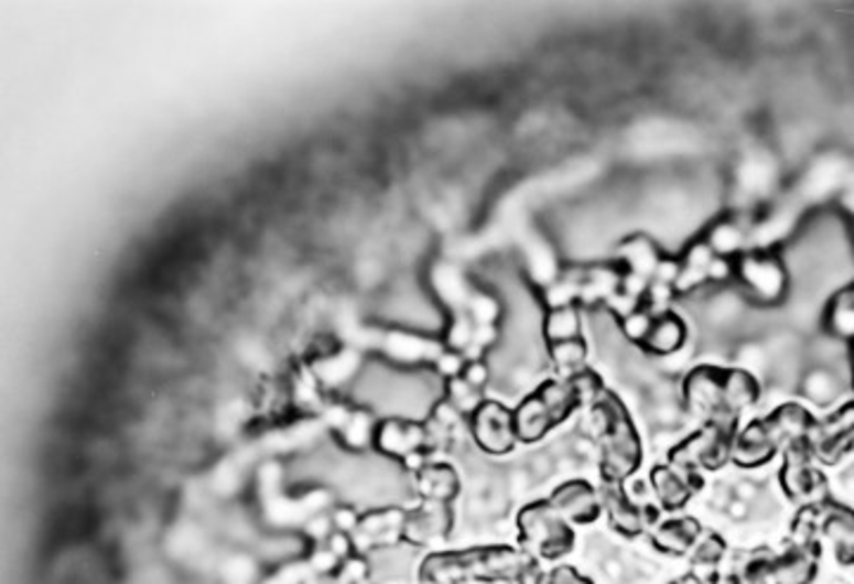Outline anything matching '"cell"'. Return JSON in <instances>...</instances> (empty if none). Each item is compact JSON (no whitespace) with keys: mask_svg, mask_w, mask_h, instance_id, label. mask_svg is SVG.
Segmentation results:
<instances>
[{"mask_svg":"<svg viewBox=\"0 0 854 584\" xmlns=\"http://www.w3.org/2000/svg\"><path fill=\"white\" fill-rule=\"evenodd\" d=\"M446 380L437 371L407 368L392 361H370L354 378V399L380 419L423 421L437 409Z\"/></svg>","mask_w":854,"mask_h":584,"instance_id":"1","label":"cell"},{"mask_svg":"<svg viewBox=\"0 0 854 584\" xmlns=\"http://www.w3.org/2000/svg\"><path fill=\"white\" fill-rule=\"evenodd\" d=\"M423 584L510 582L541 584L537 556L512 547H473L463 551H434L418 565Z\"/></svg>","mask_w":854,"mask_h":584,"instance_id":"2","label":"cell"},{"mask_svg":"<svg viewBox=\"0 0 854 584\" xmlns=\"http://www.w3.org/2000/svg\"><path fill=\"white\" fill-rule=\"evenodd\" d=\"M603 392L601 378L584 368V371L565 376L558 380H547L527 394L518 409L512 411L516 419V435L520 442H539L549 435L553 428L570 419L584 402H596Z\"/></svg>","mask_w":854,"mask_h":584,"instance_id":"3","label":"cell"},{"mask_svg":"<svg viewBox=\"0 0 854 584\" xmlns=\"http://www.w3.org/2000/svg\"><path fill=\"white\" fill-rule=\"evenodd\" d=\"M683 404L707 421H738L743 409L759 399V382L743 368L698 366L683 380Z\"/></svg>","mask_w":854,"mask_h":584,"instance_id":"4","label":"cell"},{"mask_svg":"<svg viewBox=\"0 0 854 584\" xmlns=\"http://www.w3.org/2000/svg\"><path fill=\"white\" fill-rule=\"evenodd\" d=\"M601 421V475L605 483L619 485L641 466V437L629 419L627 407L613 392H601L592 407Z\"/></svg>","mask_w":854,"mask_h":584,"instance_id":"5","label":"cell"},{"mask_svg":"<svg viewBox=\"0 0 854 584\" xmlns=\"http://www.w3.org/2000/svg\"><path fill=\"white\" fill-rule=\"evenodd\" d=\"M814 423L817 421L810 417V411L800 404H783L771 411L767 419L753 421L741 435H736L732 461L738 468L765 466L783 444L810 435Z\"/></svg>","mask_w":854,"mask_h":584,"instance_id":"6","label":"cell"},{"mask_svg":"<svg viewBox=\"0 0 854 584\" xmlns=\"http://www.w3.org/2000/svg\"><path fill=\"white\" fill-rule=\"evenodd\" d=\"M736 425L738 421H707L670 452V466L691 480H701V471H720L732 458Z\"/></svg>","mask_w":854,"mask_h":584,"instance_id":"7","label":"cell"},{"mask_svg":"<svg viewBox=\"0 0 854 584\" xmlns=\"http://www.w3.org/2000/svg\"><path fill=\"white\" fill-rule=\"evenodd\" d=\"M518 532L522 549L547 561L563 559L574 544L570 522L555 511L549 499L525 506L518 513Z\"/></svg>","mask_w":854,"mask_h":584,"instance_id":"8","label":"cell"},{"mask_svg":"<svg viewBox=\"0 0 854 584\" xmlns=\"http://www.w3.org/2000/svg\"><path fill=\"white\" fill-rule=\"evenodd\" d=\"M734 275L745 300H753L763 306L781 304L790 290V271L786 261L774 252L743 255L736 261Z\"/></svg>","mask_w":854,"mask_h":584,"instance_id":"9","label":"cell"},{"mask_svg":"<svg viewBox=\"0 0 854 584\" xmlns=\"http://www.w3.org/2000/svg\"><path fill=\"white\" fill-rule=\"evenodd\" d=\"M781 487L786 495L807 504L814 506L826 501V478L814 468V454L810 447V440L802 437L790 442L786 447V458H783V468H781Z\"/></svg>","mask_w":854,"mask_h":584,"instance_id":"10","label":"cell"},{"mask_svg":"<svg viewBox=\"0 0 854 584\" xmlns=\"http://www.w3.org/2000/svg\"><path fill=\"white\" fill-rule=\"evenodd\" d=\"M798 528H807V532L814 534V530H824V534L831 540L837 561L843 565H854V511L845 509V506L821 501L814 506H807L796 520Z\"/></svg>","mask_w":854,"mask_h":584,"instance_id":"11","label":"cell"},{"mask_svg":"<svg viewBox=\"0 0 854 584\" xmlns=\"http://www.w3.org/2000/svg\"><path fill=\"white\" fill-rule=\"evenodd\" d=\"M471 430L477 447L491 456L512 452L518 442L512 411L501 402H496V399H485L479 404V409L471 417Z\"/></svg>","mask_w":854,"mask_h":584,"instance_id":"12","label":"cell"},{"mask_svg":"<svg viewBox=\"0 0 854 584\" xmlns=\"http://www.w3.org/2000/svg\"><path fill=\"white\" fill-rule=\"evenodd\" d=\"M372 442H376L378 454L394 461H409L411 456L423 454L425 444L430 442V433L421 421L378 419L376 440Z\"/></svg>","mask_w":854,"mask_h":584,"instance_id":"13","label":"cell"},{"mask_svg":"<svg viewBox=\"0 0 854 584\" xmlns=\"http://www.w3.org/2000/svg\"><path fill=\"white\" fill-rule=\"evenodd\" d=\"M810 440L812 454L824 461V464H835L837 458L847 454L854 447V402L837 409L826 421L814 423Z\"/></svg>","mask_w":854,"mask_h":584,"instance_id":"14","label":"cell"},{"mask_svg":"<svg viewBox=\"0 0 854 584\" xmlns=\"http://www.w3.org/2000/svg\"><path fill=\"white\" fill-rule=\"evenodd\" d=\"M446 345L434 337H425L409 331H392L387 333L385 340V359L397 366H418V364H437Z\"/></svg>","mask_w":854,"mask_h":584,"instance_id":"15","label":"cell"},{"mask_svg":"<svg viewBox=\"0 0 854 584\" xmlns=\"http://www.w3.org/2000/svg\"><path fill=\"white\" fill-rule=\"evenodd\" d=\"M454 516L446 504L440 501H423L418 509L407 513L403 522V542L411 547H423L434 540H440L452 530Z\"/></svg>","mask_w":854,"mask_h":584,"instance_id":"16","label":"cell"},{"mask_svg":"<svg viewBox=\"0 0 854 584\" xmlns=\"http://www.w3.org/2000/svg\"><path fill=\"white\" fill-rule=\"evenodd\" d=\"M549 501L567 522H577V526H588V522H594L603 509L596 489L586 480H570L561 485L553 491Z\"/></svg>","mask_w":854,"mask_h":584,"instance_id":"17","label":"cell"},{"mask_svg":"<svg viewBox=\"0 0 854 584\" xmlns=\"http://www.w3.org/2000/svg\"><path fill=\"white\" fill-rule=\"evenodd\" d=\"M601 504L605 513H608L610 526L619 534H627V537L641 534L648 528V520L653 518V509H639V506H634L627 499L625 489H619L617 485H610V483H605L601 491Z\"/></svg>","mask_w":854,"mask_h":584,"instance_id":"18","label":"cell"},{"mask_svg":"<svg viewBox=\"0 0 854 584\" xmlns=\"http://www.w3.org/2000/svg\"><path fill=\"white\" fill-rule=\"evenodd\" d=\"M819 544H796L774 556L771 584H810L817 577Z\"/></svg>","mask_w":854,"mask_h":584,"instance_id":"19","label":"cell"},{"mask_svg":"<svg viewBox=\"0 0 854 584\" xmlns=\"http://www.w3.org/2000/svg\"><path fill=\"white\" fill-rule=\"evenodd\" d=\"M850 179V169L843 158H821L810 172L804 174L800 195L804 199H824L837 191L845 188V183Z\"/></svg>","mask_w":854,"mask_h":584,"instance_id":"20","label":"cell"},{"mask_svg":"<svg viewBox=\"0 0 854 584\" xmlns=\"http://www.w3.org/2000/svg\"><path fill=\"white\" fill-rule=\"evenodd\" d=\"M641 345L650 357H672L687 345V324H683L681 316L672 312L658 314Z\"/></svg>","mask_w":854,"mask_h":584,"instance_id":"21","label":"cell"},{"mask_svg":"<svg viewBox=\"0 0 854 584\" xmlns=\"http://www.w3.org/2000/svg\"><path fill=\"white\" fill-rule=\"evenodd\" d=\"M650 485H653L667 511H679L689 504L691 495L703 485V480H691L672 466H656L653 473H650Z\"/></svg>","mask_w":854,"mask_h":584,"instance_id":"22","label":"cell"},{"mask_svg":"<svg viewBox=\"0 0 854 584\" xmlns=\"http://www.w3.org/2000/svg\"><path fill=\"white\" fill-rule=\"evenodd\" d=\"M413 489L423 501L446 504L458 495V475L448 464H425L413 475Z\"/></svg>","mask_w":854,"mask_h":584,"instance_id":"23","label":"cell"},{"mask_svg":"<svg viewBox=\"0 0 854 584\" xmlns=\"http://www.w3.org/2000/svg\"><path fill=\"white\" fill-rule=\"evenodd\" d=\"M701 522H698L695 518H674V520H667V522H660V526L653 530V534H650V540H653L656 549L664 551V553H674V556H681V553H687L689 549H693L698 544V540H701Z\"/></svg>","mask_w":854,"mask_h":584,"instance_id":"24","label":"cell"},{"mask_svg":"<svg viewBox=\"0 0 854 584\" xmlns=\"http://www.w3.org/2000/svg\"><path fill=\"white\" fill-rule=\"evenodd\" d=\"M617 257L625 264L627 273L639 275V279H646V281L656 279L658 267L662 261L658 245L646 236H634V238L625 240L623 245H619Z\"/></svg>","mask_w":854,"mask_h":584,"instance_id":"25","label":"cell"},{"mask_svg":"<svg viewBox=\"0 0 854 584\" xmlns=\"http://www.w3.org/2000/svg\"><path fill=\"white\" fill-rule=\"evenodd\" d=\"M745 295L732 288H720L705 302V321L714 328H732L745 316Z\"/></svg>","mask_w":854,"mask_h":584,"instance_id":"26","label":"cell"},{"mask_svg":"<svg viewBox=\"0 0 854 584\" xmlns=\"http://www.w3.org/2000/svg\"><path fill=\"white\" fill-rule=\"evenodd\" d=\"M750 226H743L736 219H722L705 234V245L714 252V257L728 259L748 248Z\"/></svg>","mask_w":854,"mask_h":584,"instance_id":"27","label":"cell"},{"mask_svg":"<svg viewBox=\"0 0 854 584\" xmlns=\"http://www.w3.org/2000/svg\"><path fill=\"white\" fill-rule=\"evenodd\" d=\"M774 179H776V169H774V162L763 155V152H755V155H748L741 166H738V191L745 193V195H765L767 191H771L774 186Z\"/></svg>","mask_w":854,"mask_h":584,"instance_id":"28","label":"cell"},{"mask_svg":"<svg viewBox=\"0 0 854 584\" xmlns=\"http://www.w3.org/2000/svg\"><path fill=\"white\" fill-rule=\"evenodd\" d=\"M541 335L547 337V343H565L582 337V316L577 306H561V310H551L543 316Z\"/></svg>","mask_w":854,"mask_h":584,"instance_id":"29","label":"cell"},{"mask_svg":"<svg viewBox=\"0 0 854 584\" xmlns=\"http://www.w3.org/2000/svg\"><path fill=\"white\" fill-rule=\"evenodd\" d=\"M802 392L817 404H831L843 392V376L817 366L802 378Z\"/></svg>","mask_w":854,"mask_h":584,"instance_id":"30","label":"cell"},{"mask_svg":"<svg viewBox=\"0 0 854 584\" xmlns=\"http://www.w3.org/2000/svg\"><path fill=\"white\" fill-rule=\"evenodd\" d=\"M547 352L551 364L558 368V374H563V378L584 371L588 345L582 340V337H574V340H565V343H553L549 345Z\"/></svg>","mask_w":854,"mask_h":584,"instance_id":"31","label":"cell"},{"mask_svg":"<svg viewBox=\"0 0 854 584\" xmlns=\"http://www.w3.org/2000/svg\"><path fill=\"white\" fill-rule=\"evenodd\" d=\"M444 402L456 409L461 417H473V413L479 409V404L485 402L483 394H479L477 388H473L468 380L463 376L446 380V390H444Z\"/></svg>","mask_w":854,"mask_h":584,"instance_id":"32","label":"cell"},{"mask_svg":"<svg viewBox=\"0 0 854 584\" xmlns=\"http://www.w3.org/2000/svg\"><path fill=\"white\" fill-rule=\"evenodd\" d=\"M653 318L656 316H650V312L636 310V312H631V314H627L623 318V324H619V331H623V337H627V340L644 343L650 326H653Z\"/></svg>","mask_w":854,"mask_h":584,"instance_id":"33","label":"cell"},{"mask_svg":"<svg viewBox=\"0 0 854 584\" xmlns=\"http://www.w3.org/2000/svg\"><path fill=\"white\" fill-rule=\"evenodd\" d=\"M724 553V542L722 537H717L714 532L705 534L703 540H698L695 544V565H714Z\"/></svg>","mask_w":854,"mask_h":584,"instance_id":"34","label":"cell"},{"mask_svg":"<svg viewBox=\"0 0 854 584\" xmlns=\"http://www.w3.org/2000/svg\"><path fill=\"white\" fill-rule=\"evenodd\" d=\"M465 364H468V361L463 359L461 352L446 347V349L442 352V357L437 359V364H434V371H437L444 380H452V378L463 376Z\"/></svg>","mask_w":854,"mask_h":584,"instance_id":"35","label":"cell"},{"mask_svg":"<svg viewBox=\"0 0 854 584\" xmlns=\"http://www.w3.org/2000/svg\"><path fill=\"white\" fill-rule=\"evenodd\" d=\"M463 378H465V380H468V382H471V386H473V388H477V390H483V388L487 386V382H489V378H491V368H489V364H487V361H479V359H471L468 364H465V371H463Z\"/></svg>","mask_w":854,"mask_h":584,"instance_id":"36","label":"cell"},{"mask_svg":"<svg viewBox=\"0 0 854 584\" xmlns=\"http://www.w3.org/2000/svg\"><path fill=\"white\" fill-rule=\"evenodd\" d=\"M547 584H594V582L582 577L577 571H574V567L561 565V567H555V571L549 575Z\"/></svg>","mask_w":854,"mask_h":584,"instance_id":"37","label":"cell"},{"mask_svg":"<svg viewBox=\"0 0 854 584\" xmlns=\"http://www.w3.org/2000/svg\"><path fill=\"white\" fill-rule=\"evenodd\" d=\"M672 584H703V580L698 577V575H683V577H679V580L672 582Z\"/></svg>","mask_w":854,"mask_h":584,"instance_id":"38","label":"cell"},{"mask_svg":"<svg viewBox=\"0 0 854 584\" xmlns=\"http://www.w3.org/2000/svg\"><path fill=\"white\" fill-rule=\"evenodd\" d=\"M843 292H845V295H847V300H850V302L854 304V285H850V288H845Z\"/></svg>","mask_w":854,"mask_h":584,"instance_id":"39","label":"cell"},{"mask_svg":"<svg viewBox=\"0 0 854 584\" xmlns=\"http://www.w3.org/2000/svg\"><path fill=\"white\" fill-rule=\"evenodd\" d=\"M850 357H852V376H854V343L850 347Z\"/></svg>","mask_w":854,"mask_h":584,"instance_id":"40","label":"cell"}]
</instances>
